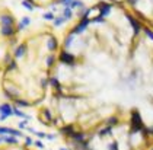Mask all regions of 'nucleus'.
Here are the masks:
<instances>
[{"mask_svg":"<svg viewBox=\"0 0 153 150\" xmlns=\"http://www.w3.org/2000/svg\"><path fill=\"white\" fill-rule=\"evenodd\" d=\"M144 130V123H143V118L140 117L139 109H133L131 111V131L133 133H139Z\"/></svg>","mask_w":153,"mask_h":150,"instance_id":"f257e3e1","label":"nucleus"},{"mask_svg":"<svg viewBox=\"0 0 153 150\" xmlns=\"http://www.w3.org/2000/svg\"><path fill=\"white\" fill-rule=\"evenodd\" d=\"M89 25H91V18H80V21L70 29V34L74 35V36H76V35L83 34V32L88 29Z\"/></svg>","mask_w":153,"mask_h":150,"instance_id":"f03ea898","label":"nucleus"},{"mask_svg":"<svg viewBox=\"0 0 153 150\" xmlns=\"http://www.w3.org/2000/svg\"><path fill=\"white\" fill-rule=\"evenodd\" d=\"M59 60L61 61V63H64V64H67V66L73 67V66H74V63H76V56H73V54L69 53L67 50H63V51L60 53Z\"/></svg>","mask_w":153,"mask_h":150,"instance_id":"7ed1b4c3","label":"nucleus"},{"mask_svg":"<svg viewBox=\"0 0 153 150\" xmlns=\"http://www.w3.org/2000/svg\"><path fill=\"white\" fill-rule=\"evenodd\" d=\"M15 136V137H21V139H25V134L19 130V128H12V127H0V136Z\"/></svg>","mask_w":153,"mask_h":150,"instance_id":"20e7f679","label":"nucleus"},{"mask_svg":"<svg viewBox=\"0 0 153 150\" xmlns=\"http://www.w3.org/2000/svg\"><path fill=\"white\" fill-rule=\"evenodd\" d=\"M26 51H28V45H26L25 42L18 44V45L15 47V50H13V58H15V60H21L22 57H25Z\"/></svg>","mask_w":153,"mask_h":150,"instance_id":"39448f33","label":"nucleus"},{"mask_svg":"<svg viewBox=\"0 0 153 150\" xmlns=\"http://www.w3.org/2000/svg\"><path fill=\"white\" fill-rule=\"evenodd\" d=\"M0 34L3 36H6V38H13L18 34V29L15 26H1L0 28Z\"/></svg>","mask_w":153,"mask_h":150,"instance_id":"423d86ee","label":"nucleus"},{"mask_svg":"<svg viewBox=\"0 0 153 150\" xmlns=\"http://www.w3.org/2000/svg\"><path fill=\"white\" fill-rule=\"evenodd\" d=\"M127 21L130 22V25H131V28H133V31H134V35H137L139 32L141 31V23L136 19V18H133V16H130V15H127Z\"/></svg>","mask_w":153,"mask_h":150,"instance_id":"0eeeda50","label":"nucleus"},{"mask_svg":"<svg viewBox=\"0 0 153 150\" xmlns=\"http://www.w3.org/2000/svg\"><path fill=\"white\" fill-rule=\"evenodd\" d=\"M0 23L1 26H15V18L12 15H0Z\"/></svg>","mask_w":153,"mask_h":150,"instance_id":"6e6552de","label":"nucleus"},{"mask_svg":"<svg viewBox=\"0 0 153 150\" xmlns=\"http://www.w3.org/2000/svg\"><path fill=\"white\" fill-rule=\"evenodd\" d=\"M0 115H4L6 118L13 115V111H12V105L7 104V102H3L0 105Z\"/></svg>","mask_w":153,"mask_h":150,"instance_id":"1a4fd4ad","label":"nucleus"},{"mask_svg":"<svg viewBox=\"0 0 153 150\" xmlns=\"http://www.w3.org/2000/svg\"><path fill=\"white\" fill-rule=\"evenodd\" d=\"M96 9L99 10V15H102V16H108V15L111 13L112 6H111L109 3H99V4H96Z\"/></svg>","mask_w":153,"mask_h":150,"instance_id":"9d476101","label":"nucleus"},{"mask_svg":"<svg viewBox=\"0 0 153 150\" xmlns=\"http://www.w3.org/2000/svg\"><path fill=\"white\" fill-rule=\"evenodd\" d=\"M70 139L74 144H79V143H82V141L86 140V136H85V133H82V131H74L70 136Z\"/></svg>","mask_w":153,"mask_h":150,"instance_id":"9b49d317","label":"nucleus"},{"mask_svg":"<svg viewBox=\"0 0 153 150\" xmlns=\"http://www.w3.org/2000/svg\"><path fill=\"white\" fill-rule=\"evenodd\" d=\"M0 137H1V141L6 143V144H12V146H18L19 144V140H18V137H15V136L4 134V136H0Z\"/></svg>","mask_w":153,"mask_h":150,"instance_id":"f8f14e48","label":"nucleus"},{"mask_svg":"<svg viewBox=\"0 0 153 150\" xmlns=\"http://www.w3.org/2000/svg\"><path fill=\"white\" fill-rule=\"evenodd\" d=\"M12 111H13V115L18 117V118H22V120H31V117L28 114H25L24 111H21V108H18L16 105H12Z\"/></svg>","mask_w":153,"mask_h":150,"instance_id":"ddd939ff","label":"nucleus"},{"mask_svg":"<svg viewBox=\"0 0 153 150\" xmlns=\"http://www.w3.org/2000/svg\"><path fill=\"white\" fill-rule=\"evenodd\" d=\"M31 25V18H28V16H24L22 19H21V22L18 23V32H21V31H24L26 26H29Z\"/></svg>","mask_w":153,"mask_h":150,"instance_id":"4468645a","label":"nucleus"},{"mask_svg":"<svg viewBox=\"0 0 153 150\" xmlns=\"http://www.w3.org/2000/svg\"><path fill=\"white\" fill-rule=\"evenodd\" d=\"M112 134V128L105 125V127L99 128V131H98V137L99 139H104V137H108V136H111Z\"/></svg>","mask_w":153,"mask_h":150,"instance_id":"2eb2a0df","label":"nucleus"},{"mask_svg":"<svg viewBox=\"0 0 153 150\" xmlns=\"http://www.w3.org/2000/svg\"><path fill=\"white\" fill-rule=\"evenodd\" d=\"M76 131V127L73 125V124H69V125H64V127L61 128V133H63V136H66V137H70L71 134Z\"/></svg>","mask_w":153,"mask_h":150,"instance_id":"dca6fc26","label":"nucleus"},{"mask_svg":"<svg viewBox=\"0 0 153 150\" xmlns=\"http://www.w3.org/2000/svg\"><path fill=\"white\" fill-rule=\"evenodd\" d=\"M13 102H15V105H16L18 108H28V106H31V102L25 101V99H22V98H15Z\"/></svg>","mask_w":153,"mask_h":150,"instance_id":"f3484780","label":"nucleus"},{"mask_svg":"<svg viewBox=\"0 0 153 150\" xmlns=\"http://www.w3.org/2000/svg\"><path fill=\"white\" fill-rule=\"evenodd\" d=\"M73 41H74V35H71L70 32L67 34V36L64 38V41H63V47H64V50H69L73 44Z\"/></svg>","mask_w":153,"mask_h":150,"instance_id":"a211bd4d","label":"nucleus"},{"mask_svg":"<svg viewBox=\"0 0 153 150\" xmlns=\"http://www.w3.org/2000/svg\"><path fill=\"white\" fill-rule=\"evenodd\" d=\"M39 115H42L44 118H45V123H44V124H50V123L53 121V114H51L50 109H41Z\"/></svg>","mask_w":153,"mask_h":150,"instance_id":"6ab92c4d","label":"nucleus"},{"mask_svg":"<svg viewBox=\"0 0 153 150\" xmlns=\"http://www.w3.org/2000/svg\"><path fill=\"white\" fill-rule=\"evenodd\" d=\"M47 48L50 50V51H53V53H54V51L59 48V42H57V39H56V38H50V39L47 41Z\"/></svg>","mask_w":153,"mask_h":150,"instance_id":"aec40b11","label":"nucleus"},{"mask_svg":"<svg viewBox=\"0 0 153 150\" xmlns=\"http://www.w3.org/2000/svg\"><path fill=\"white\" fill-rule=\"evenodd\" d=\"M108 127H115V125H118L120 124V118L115 115H112V117H109V118H106V123H105Z\"/></svg>","mask_w":153,"mask_h":150,"instance_id":"412c9836","label":"nucleus"},{"mask_svg":"<svg viewBox=\"0 0 153 150\" xmlns=\"http://www.w3.org/2000/svg\"><path fill=\"white\" fill-rule=\"evenodd\" d=\"M61 16L67 21V19H71L73 18V10H71L70 7L67 6V7H63V10H61Z\"/></svg>","mask_w":153,"mask_h":150,"instance_id":"4be33fe9","label":"nucleus"},{"mask_svg":"<svg viewBox=\"0 0 153 150\" xmlns=\"http://www.w3.org/2000/svg\"><path fill=\"white\" fill-rule=\"evenodd\" d=\"M85 4H83V1L82 0H71V3H70V7L71 10H74V9H80V7H83Z\"/></svg>","mask_w":153,"mask_h":150,"instance_id":"5701e85b","label":"nucleus"},{"mask_svg":"<svg viewBox=\"0 0 153 150\" xmlns=\"http://www.w3.org/2000/svg\"><path fill=\"white\" fill-rule=\"evenodd\" d=\"M64 22H66V19H64L61 15H59V16H56V19L53 21V26H54V28H59V26H61Z\"/></svg>","mask_w":153,"mask_h":150,"instance_id":"b1692460","label":"nucleus"},{"mask_svg":"<svg viewBox=\"0 0 153 150\" xmlns=\"http://www.w3.org/2000/svg\"><path fill=\"white\" fill-rule=\"evenodd\" d=\"M22 6H24L26 10L32 12L34 9H35V4L32 3V1H28V0H22Z\"/></svg>","mask_w":153,"mask_h":150,"instance_id":"393cba45","label":"nucleus"},{"mask_svg":"<svg viewBox=\"0 0 153 150\" xmlns=\"http://www.w3.org/2000/svg\"><path fill=\"white\" fill-rule=\"evenodd\" d=\"M42 18H44L45 21L53 22V21L56 19V13H54V12H47V13H44V15H42Z\"/></svg>","mask_w":153,"mask_h":150,"instance_id":"a878e982","label":"nucleus"},{"mask_svg":"<svg viewBox=\"0 0 153 150\" xmlns=\"http://www.w3.org/2000/svg\"><path fill=\"white\" fill-rule=\"evenodd\" d=\"M45 63H47V67H53L54 66V63H56V56L54 54H50L45 60Z\"/></svg>","mask_w":153,"mask_h":150,"instance_id":"bb28decb","label":"nucleus"},{"mask_svg":"<svg viewBox=\"0 0 153 150\" xmlns=\"http://www.w3.org/2000/svg\"><path fill=\"white\" fill-rule=\"evenodd\" d=\"M106 149H108V150H120L118 141H117V140H114V141L108 143V144H106Z\"/></svg>","mask_w":153,"mask_h":150,"instance_id":"cd10ccee","label":"nucleus"},{"mask_svg":"<svg viewBox=\"0 0 153 150\" xmlns=\"http://www.w3.org/2000/svg\"><path fill=\"white\" fill-rule=\"evenodd\" d=\"M91 22H94V23H102V22H105V16H102V15H96L95 18H91Z\"/></svg>","mask_w":153,"mask_h":150,"instance_id":"c85d7f7f","label":"nucleus"},{"mask_svg":"<svg viewBox=\"0 0 153 150\" xmlns=\"http://www.w3.org/2000/svg\"><path fill=\"white\" fill-rule=\"evenodd\" d=\"M16 69H18V64H16V60L13 58V60H10L7 63V70H16Z\"/></svg>","mask_w":153,"mask_h":150,"instance_id":"c756f323","label":"nucleus"},{"mask_svg":"<svg viewBox=\"0 0 153 150\" xmlns=\"http://www.w3.org/2000/svg\"><path fill=\"white\" fill-rule=\"evenodd\" d=\"M28 127V120H22V121H19L18 123V128L22 131V130H25V128Z\"/></svg>","mask_w":153,"mask_h":150,"instance_id":"7c9ffc66","label":"nucleus"},{"mask_svg":"<svg viewBox=\"0 0 153 150\" xmlns=\"http://www.w3.org/2000/svg\"><path fill=\"white\" fill-rule=\"evenodd\" d=\"M141 29H143L144 35H147V36H149V38L153 41V31H152V29H149V28H141Z\"/></svg>","mask_w":153,"mask_h":150,"instance_id":"2f4dec72","label":"nucleus"},{"mask_svg":"<svg viewBox=\"0 0 153 150\" xmlns=\"http://www.w3.org/2000/svg\"><path fill=\"white\" fill-rule=\"evenodd\" d=\"M34 146H35L36 149H41V150H44L45 149V144L41 141V140H38V141H34Z\"/></svg>","mask_w":153,"mask_h":150,"instance_id":"473e14b6","label":"nucleus"},{"mask_svg":"<svg viewBox=\"0 0 153 150\" xmlns=\"http://www.w3.org/2000/svg\"><path fill=\"white\" fill-rule=\"evenodd\" d=\"M25 144L26 146H34V140L31 137H28V136H25Z\"/></svg>","mask_w":153,"mask_h":150,"instance_id":"72a5a7b5","label":"nucleus"},{"mask_svg":"<svg viewBox=\"0 0 153 150\" xmlns=\"http://www.w3.org/2000/svg\"><path fill=\"white\" fill-rule=\"evenodd\" d=\"M35 134L39 139H45V136H47V133H44V131H35Z\"/></svg>","mask_w":153,"mask_h":150,"instance_id":"f704fd0d","label":"nucleus"},{"mask_svg":"<svg viewBox=\"0 0 153 150\" xmlns=\"http://www.w3.org/2000/svg\"><path fill=\"white\" fill-rule=\"evenodd\" d=\"M25 130H26V131H28V133H31V134H35V128H32V127H29V125H28V127L25 128Z\"/></svg>","mask_w":153,"mask_h":150,"instance_id":"c9c22d12","label":"nucleus"},{"mask_svg":"<svg viewBox=\"0 0 153 150\" xmlns=\"http://www.w3.org/2000/svg\"><path fill=\"white\" fill-rule=\"evenodd\" d=\"M45 139H48V140H51V141H53V140L56 139V136H54V134H53V136H51V134H47V136H45Z\"/></svg>","mask_w":153,"mask_h":150,"instance_id":"e433bc0d","label":"nucleus"},{"mask_svg":"<svg viewBox=\"0 0 153 150\" xmlns=\"http://www.w3.org/2000/svg\"><path fill=\"white\" fill-rule=\"evenodd\" d=\"M60 150H71L70 147H66V146H64V147H60Z\"/></svg>","mask_w":153,"mask_h":150,"instance_id":"4c0bfd02","label":"nucleus"},{"mask_svg":"<svg viewBox=\"0 0 153 150\" xmlns=\"http://www.w3.org/2000/svg\"><path fill=\"white\" fill-rule=\"evenodd\" d=\"M136 1H137V0H128V3H130V4H134Z\"/></svg>","mask_w":153,"mask_h":150,"instance_id":"58836bf2","label":"nucleus"},{"mask_svg":"<svg viewBox=\"0 0 153 150\" xmlns=\"http://www.w3.org/2000/svg\"><path fill=\"white\" fill-rule=\"evenodd\" d=\"M1 143H3V141H1V137H0V144H1Z\"/></svg>","mask_w":153,"mask_h":150,"instance_id":"ea45409f","label":"nucleus"}]
</instances>
